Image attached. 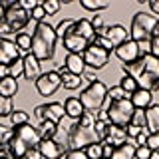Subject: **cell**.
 <instances>
[{"label": "cell", "instance_id": "17", "mask_svg": "<svg viewBox=\"0 0 159 159\" xmlns=\"http://www.w3.org/2000/svg\"><path fill=\"white\" fill-rule=\"evenodd\" d=\"M22 64H24V80H28L30 84L36 82V80L40 78V74H42L40 62L32 56V54H26V56L22 58Z\"/></svg>", "mask_w": 159, "mask_h": 159}, {"label": "cell", "instance_id": "26", "mask_svg": "<svg viewBox=\"0 0 159 159\" xmlns=\"http://www.w3.org/2000/svg\"><path fill=\"white\" fill-rule=\"evenodd\" d=\"M18 80H14V78H4V80H0V96H4V98H14L18 93Z\"/></svg>", "mask_w": 159, "mask_h": 159}, {"label": "cell", "instance_id": "16", "mask_svg": "<svg viewBox=\"0 0 159 159\" xmlns=\"http://www.w3.org/2000/svg\"><path fill=\"white\" fill-rule=\"evenodd\" d=\"M127 141V133L123 127H117V125H111V123L107 121V129H106V137H103V143H107V145L111 147H117L121 145V143Z\"/></svg>", "mask_w": 159, "mask_h": 159}, {"label": "cell", "instance_id": "37", "mask_svg": "<svg viewBox=\"0 0 159 159\" xmlns=\"http://www.w3.org/2000/svg\"><path fill=\"white\" fill-rule=\"evenodd\" d=\"M8 76L14 78V80H18L20 76H24V64H22V58L16 60L12 66H8Z\"/></svg>", "mask_w": 159, "mask_h": 159}, {"label": "cell", "instance_id": "46", "mask_svg": "<svg viewBox=\"0 0 159 159\" xmlns=\"http://www.w3.org/2000/svg\"><path fill=\"white\" fill-rule=\"evenodd\" d=\"M147 135H149L147 131H141V133H139V135H137L135 139H133L135 147H141V145H145V143H147Z\"/></svg>", "mask_w": 159, "mask_h": 159}, {"label": "cell", "instance_id": "58", "mask_svg": "<svg viewBox=\"0 0 159 159\" xmlns=\"http://www.w3.org/2000/svg\"><path fill=\"white\" fill-rule=\"evenodd\" d=\"M157 153H159V149H157Z\"/></svg>", "mask_w": 159, "mask_h": 159}, {"label": "cell", "instance_id": "31", "mask_svg": "<svg viewBox=\"0 0 159 159\" xmlns=\"http://www.w3.org/2000/svg\"><path fill=\"white\" fill-rule=\"evenodd\" d=\"M10 121H12L14 127H20V125H26L30 123V116L26 109H14L12 116H10Z\"/></svg>", "mask_w": 159, "mask_h": 159}, {"label": "cell", "instance_id": "39", "mask_svg": "<svg viewBox=\"0 0 159 159\" xmlns=\"http://www.w3.org/2000/svg\"><path fill=\"white\" fill-rule=\"evenodd\" d=\"M30 20H34V22H44V20H46V12H44V8H42V4H38L36 8L32 10V12H30Z\"/></svg>", "mask_w": 159, "mask_h": 159}, {"label": "cell", "instance_id": "14", "mask_svg": "<svg viewBox=\"0 0 159 159\" xmlns=\"http://www.w3.org/2000/svg\"><path fill=\"white\" fill-rule=\"evenodd\" d=\"M62 44H64V48L68 50V54H84L86 48L89 46V42L86 38H82L80 34L74 32V26H72V30H70L66 36H64Z\"/></svg>", "mask_w": 159, "mask_h": 159}, {"label": "cell", "instance_id": "19", "mask_svg": "<svg viewBox=\"0 0 159 159\" xmlns=\"http://www.w3.org/2000/svg\"><path fill=\"white\" fill-rule=\"evenodd\" d=\"M64 70L74 76H84L86 74V64H84L82 54H68L64 60Z\"/></svg>", "mask_w": 159, "mask_h": 159}, {"label": "cell", "instance_id": "50", "mask_svg": "<svg viewBox=\"0 0 159 159\" xmlns=\"http://www.w3.org/2000/svg\"><path fill=\"white\" fill-rule=\"evenodd\" d=\"M149 8H151L153 16H159V0H151V2H149Z\"/></svg>", "mask_w": 159, "mask_h": 159}, {"label": "cell", "instance_id": "29", "mask_svg": "<svg viewBox=\"0 0 159 159\" xmlns=\"http://www.w3.org/2000/svg\"><path fill=\"white\" fill-rule=\"evenodd\" d=\"M80 6L88 12H102V10H107L109 4L107 2H102V0H80Z\"/></svg>", "mask_w": 159, "mask_h": 159}, {"label": "cell", "instance_id": "21", "mask_svg": "<svg viewBox=\"0 0 159 159\" xmlns=\"http://www.w3.org/2000/svg\"><path fill=\"white\" fill-rule=\"evenodd\" d=\"M145 131L159 133V106L157 103H151L145 109Z\"/></svg>", "mask_w": 159, "mask_h": 159}, {"label": "cell", "instance_id": "13", "mask_svg": "<svg viewBox=\"0 0 159 159\" xmlns=\"http://www.w3.org/2000/svg\"><path fill=\"white\" fill-rule=\"evenodd\" d=\"M20 50L16 42L10 38H0V64L2 66H12L16 60H20Z\"/></svg>", "mask_w": 159, "mask_h": 159}, {"label": "cell", "instance_id": "55", "mask_svg": "<svg viewBox=\"0 0 159 159\" xmlns=\"http://www.w3.org/2000/svg\"><path fill=\"white\" fill-rule=\"evenodd\" d=\"M153 36H159V18H157V24H155V30H153Z\"/></svg>", "mask_w": 159, "mask_h": 159}, {"label": "cell", "instance_id": "45", "mask_svg": "<svg viewBox=\"0 0 159 159\" xmlns=\"http://www.w3.org/2000/svg\"><path fill=\"white\" fill-rule=\"evenodd\" d=\"M149 42H151V56H155V58H159V36H151L149 38Z\"/></svg>", "mask_w": 159, "mask_h": 159}, {"label": "cell", "instance_id": "32", "mask_svg": "<svg viewBox=\"0 0 159 159\" xmlns=\"http://www.w3.org/2000/svg\"><path fill=\"white\" fill-rule=\"evenodd\" d=\"M84 151H86L88 159H103V141L92 143V145H88Z\"/></svg>", "mask_w": 159, "mask_h": 159}, {"label": "cell", "instance_id": "20", "mask_svg": "<svg viewBox=\"0 0 159 159\" xmlns=\"http://www.w3.org/2000/svg\"><path fill=\"white\" fill-rule=\"evenodd\" d=\"M129 102L133 103V107H135V109H147L153 103V93L147 92V89L137 88L135 92L129 96Z\"/></svg>", "mask_w": 159, "mask_h": 159}, {"label": "cell", "instance_id": "5", "mask_svg": "<svg viewBox=\"0 0 159 159\" xmlns=\"http://www.w3.org/2000/svg\"><path fill=\"white\" fill-rule=\"evenodd\" d=\"M106 98H107V86L102 80H96L93 84H88V88L82 89L78 99L82 103L84 111H98V109H102Z\"/></svg>", "mask_w": 159, "mask_h": 159}, {"label": "cell", "instance_id": "38", "mask_svg": "<svg viewBox=\"0 0 159 159\" xmlns=\"http://www.w3.org/2000/svg\"><path fill=\"white\" fill-rule=\"evenodd\" d=\"M40 4H42L46 16H54V14L60 10V2H58V0H44V2H40Z\"/></svg>", "mask_w": 159, "mask_h": 159}, {"label": "cell", "instance_id": "36", "mask_svg": "<svg viewBox=\"0 0 159 159\" xmlns=\"http://www.w3.org/2000/svg\"><path fill=\"white\" fill-rule=\"evenodd\" d=\"M125 98H129V93H125L119 86L107 88V99L109 102H119V99H125Z\"/></svg>", "mask_w": 159, "mask_h": 159}, {"label": "cell", "instance_id": "42", "mask_svg": "<svg viewBox=\"0 0 159 159\" xmlns=\"http://www.w3.org/2000/svg\"><path fill=\"white\" fill-rule=\"evenodd\" d=\"M137 50H139V56H147V54L151 52V42H149V40H139Z\"/></svg>", "mask_w": 159, "mask_h": 159}, {"label": "cell", "instance_id": "28", "mask_svg": "<svg viewBox=\"0 0 159 159\" xmlns=\"http://www.w3.org/2000/svg\"><path fill=\"white\" fill-rule=\"evenodd\" d=\"M38 133H40V139H56L58 125L52 121H42L38 125Z\"/></svg>", "mask_w": 159, "mask_h": 159}, {"label": "cell", "instance_id": "44", "mask_svg": "<svg viewBox=\"0 0 159 159\" xmlns=\"http://www.w3.org/2000/svg\"><path fill=\"white\" fill-rule=\"evenodd\" d=\"M64 157H66V159H88V155H86V151H84V149H76V151H68Z\"/></svg>", "mask_w": 159, "mask_h": 159}, {"label": "cell", "instance_id": "1", "mask_svg": "<svg viewBox=\"0 0 159 159\" xmlns=\"http://www.w3.org/2000/svg\"><path fill=\"white\" fill-rule=\"evenodd\" d=\"M123 76H131L141 89L155 93L159 92V58L151 56H139L131 64H121Z\"/></svg>", "mask_w": 159, "mask_h": 159}, {"label": "cell", "instance_id": "54", "mask_svg": "<svg viewBox=\"0 0 159 159\" xmlns=\"http://www.w3.org/2000/svg\"><path fill=\"white\" fill-rule=\"evenodd\" d=\"M4 12H6V2H0V22L4 20Z\"/></svg>", "mask_w": 159, "mask_h": 159}, {"label": "cell", "instance_id": "2", "mask_svg": "<svg viewBox=\"0 0 159 159\" xmlns=\"http://www.w3.org/2000/svg\"><path fill=\"white\" fill-rule=\"evenodd\" d=\"M96 113L98 111H84L82 117L70 125L68 129V151H76V149H86L88 145L98 141L96 135Z\"/></svg>", "mask_w": 159, "mask_h": 159}, {"label": "cell", "instance_id": "22", "mask_svg": "<svg viewBox=\"0 0 159 159\" xmlns=\"http://www.w3.org/2000/svg\"><path fill=\"white\" fill-rule=\"evenodd\" d=\"M74 32L80 34L82 38H86L89 44H93V40H96V30H93L92 22H89L88 18H80V20H76V24H74Z\"/></svg>", "mask_w": 159, "mask_h": 159}, {"label": "cell", "instance_id": "24", "mask_svg": "<svg viewBox=\"0 0 159 159\" xmlns=\"http://www.w3.org/2000/svg\"><path fill=\"white\" fill-rule=\"evenodd\" d=\"M58 74H60V78H62V86L66 88V89H70V92L78 89L80 86H82V82H84L82 76H74V74L66 72V70H64V66L58 68Z\"/></svg>", "mask_w": 159, "mask_h": 159}, {"label": "cell", "instance_id": "48", "mask_svg": "<svg viewBox=\"0 0 159 159\" xmlns=\"http://www.w3.org/2000/svg\"><path fill=\"white\" fill-rule=\"evenodd\" d=\"M10 34H14V32L10 30V26H8V24L2 20V22H0V36H2V38H6V36H10Z\"/></svg>", "mask_w": 159, "mask_h": 159}, {"label": "cell", "instance_id": "25", "mask_svg": "<svg viewBox=\"0 0 159 159\" xmlns=\"http://www.w3.org/2000/svg\"><path fill=\"white\" fill-rule=\"evenodd\" d=\"M64 111H66V116H68V117H72L74 121H76V119L82 117L84 107H82V103H80V99H78V98H68L66 102H64Z\"/></svg>", "mask_w": 159, "mask_h": 159}, {"label": "cell", "instance_id": "3", "mask_svg": "<svg viewBox=\"0 0 159 159\" xmlns=\"http://www.w3.org/2000/svg\"><path fill=\"white\" fill-rule=\"evenodd\" d=\"M56 42L58 36L54 32V26H50L46 20L38 22L32 32V52L30 54L38 62H52L54 54H56Z\"/></svg>", "mask_w": 159, "mask_h": 159}, {"label": "cell", "instance_id": "27", "mask_svg": "<svg viewBox=\"0 0 159 159\" xmlns=\"http://www.w3.org/2000/svg\"><path fill=\"white\" fill-rule=\"evenodd\" d=\"M16 46H18V50H20V54H30L32 52V36L30 34H26V32H20V34H16Z\"/></svg>", "mask_w": 159, "mask_h": 159}, {"label": "cell", "instance_id": "8", "mask_svg": "<svg viewBox=\"0 0 159 159\" xmlns=\"http://www.w3.org/2000/svg\"><path fill=\"white\" fill-rule=\"evenodd\" d=\"M106 111H107V121L111 125L125 129V125L129 123V119L133 116V111H135V107L129 102V98H125V99H119V102H111Z\"/></svg>", "mask_w": 159, "mask_h": 159}, {"label": "cell", "instance_id": "53", "mask_svg": "<svg viewBox=\"0 0 159 159\" xmlns=\"http://www.w3.org/2000/svg\"><path fill=\"white\" fill-rule=\"evenodd\" d=\"M4 78H8V66L0 64V80H4Z\"/></svg>", "mask_w": 159, "mask_h": 159}, {"label": "cell", "instance_id": "9", "mask_svg": "<svg viewBox=\"0 0 159 159\" xmlns=\"http://www.w3.org/2000/svg\"><path fill=\"white\" fill-rule=\"evenodd\" d=\"M4 22L10 26L12 32L20 34L30 24V12H26V10L20 6V2H8L6 12H4Z\"/></svg>", "mask_w": 159, "mask_h": 159}, {"label": "cell", "instance_id": "33", "mask_svg": "<svg viewBox=\"0 0 159 159\" xmlns=\"http://www.w3.org/2000/svg\"><path fill=\"white\" fill-rule=\"evenodd\" d=\"M129 125L145 131V109H135L133 116H131V119H129Z\"/></svg>", "mask_w": 159, "mask_h": 159}, {"label": "cell", "instance_id": "35", "mask_svg": "<svg viewBox=\"0 0 159 159\" xmlns=\"http://www.w3.org/2000/svg\"><path fill=\"white\" fill-rule=\"evenodd\" d=\"M119 88H121L125 93H129V96H131V93L135 92L139 86H137V82H135V80H133L131 76H123L121 80H119Z\"/></svg>", "mask_w": 159, "mask_h": 159}, {"label": "cell", "instance_id": "34", "mask_svg": "<svg viewBox=\"0 0 159 159\" xmlns=\"http://www.w3.org/2000/svg\"><path fill=\"white\" fill-rule=\"evenodd\" d=\"M14 111V103H12V98H4L0 96V117H10Z\"/></svg>", "mask_w": 159, "mask_h": 159}, {"label": "cell", "instance_id": "4", "mask_svg": "<svg viewBox=\"0 0 159 159\" xmlns=\"http://www.w3.org/2000/svg\"><path fill=\"white\" fill-rule=\"evenodd\" d=\"M40 141L42 139H40L38 127L30 125V123L14 127L12 139L8 141V157L10 159H24V155H26L30 149L38 147Z\"/></svg>", "mask_w": 159, "mask_h": 159}, {"label": "cell", "instance_id": "40", "mask_svg": "<svg viewBox=\"0 0 159 159\" xmlns=\"http://www.w3.org/2000/svg\"><path fill=\"white\" fill-rule=\"evenodd\" d=\"M12 133H14V129H10V127L0 123V145H6L10 139H12Z\"/></svg>", "mask_w": 159, "mask_h": 159}, {"label": "cell", "instance_id": "18", "mask_svg": "<svg viewBox=\"0 0 159 159\" xmlns=\"http://www.w3.org/2000/svg\"><path fill=\"white\" fill-rule=\"evenodd\" d=\"M66 111H64V103L60 102H50V103H44V121H52V123H58L64 119Z\"/></svg>", "mask_w": 159, "mask_h": 159}, {"label": "cell", "instance_id": "15", "mask_svg": "<svg viewBox=\"0 0 159 159\" xmlns=\"http://www.w3.org/2000/svg\"><path fill=\"white\" fill-rule=\"evenodd\" d=\"M116 52V56L121 60L123 64H131L135 62L139 58V50H137V42H133V40H125L123 44H119V46L113 50Z\"/></svg>", "mask_w": 159, "mask_h": 159}, {"label": "cell", "instance_id": "11", "mask_svg": "<svg viewBox=\"0 0 159 159\" xmlns=\"http://www.w3.org/2000/svg\"><path fill=\"white\" fill-rule=\"evenodd\" d=\"M82 58H84L86 68L102 70V68H106V64L109 62V52L106 48L98 46V44H89V46L86 48V52L82 54Z\"/></svg>", "mask_w": 159, "mask_h": 159}, {"label": "cell", "instance_id": "10", "mask_svg": "<svg viewBox=\"0 0 159 159\" xmlns=\"http://www.w3.org/2000/svg\"><path fill=\"white\" fill-rule=\"evenodd\" d=\"M34 86H36L40 96L48 98V96H54L58 92V88L62 86V78H60L58 70H48V72L40 74V78L34 82Z\"/></svg>", "mask_w": 159, "mask_h": 159}, {"label": "cell", "instance_id": "30", "mask_svg": "<svg viewBox=\"0 0 159 159\" xmlns=\"http://www.w3.org/2000/svg\"><path fill=\"white\" fill-rule=\"evenodd\" d=\"M76 24V20L74 18H64V20H60L58 22V26L54 28V32H56V36H58V40H64V36L72 30V26Z\"/></svg>", "mask_w": 159, "mask_h": 159}, {"label": "cell", "instance_id": "56", "mask_svg": "<svg viewBox=\"0 0 159 159\" xmlns=\"http://www.w3.org/2000/svg\"><path fill=\"white\" fill-rule=\"evenodd\" d=\"M149 159H159V153H157V151H151V155H149Z\"/></svg>", "mask_w": 159, "mask_h": 159}, {"label": "cell", "instance_id": "52", "mask_svg": "<svg viewBox=\"0 0 159 159\" xmlns=\"http://www.w3.org/2000/svg\"><path fill=\"white\" fill-rule=\"evenodd\" d=\"M111 151H113V147L107 145V143H103V159H109V157H111Z\"/></svg>", "mask_w": 159, "mask_h": 159}, {"label": "cell", "instance_id": "6", "mask_svg": "<svg viewBox=\"0 0 159 159\" xmlns=\"http://www.w3.org/2000/svg\"><path fill=\"white\" fill-rule=\"evenodd\" d=\"M125 40H129V32H127V30L123 28L121 24H111V26H103L102 30H98L93 44L106 48L107 52L111 54L113 50H116L119 44H123Z\"/></svg>", "mask_w": 159, "mask_h": 159}, {"label": "cell", "instance_id": "49", "mask_svg": "<svg viewBox=\"0 0 159 159\" xmlns=\"http://www.w3.org/2000/svg\"><path fill=\"white\" fill-rule=\"evenodd\" d=\"M24 159H42V155H40L38 147H34V149H30L26 155H24Z\"/></svg>", "mask_w": 159, "mask_h": 159}, {"label": "cell", "instance_id": "57", "mask_svg": "<svg viewBox=\"0 0 159 159\" xmlns=\"http://www.w3.org/2000/svg\"><path fill=\"white\" fill-rule=\"evenodd\" d=\"M0 159H10V157H0Z\"/></svg>", "mask_w": 159, "mask_h": 159}, {"label": "cell", "instance_id": "23", "mask_svg": "<svg viewBox=\"0 0 159 159\" xmlns=\"http://www.w3.org/2000/svg\"><path fill=\"white\" fill-rule=\"evenodd\" d=\"M109 159H135V143H133V139H127L125 143L113 147Z\"/></svg>", "mask_w": 159, "mask_h": 159}, {"label": "cell", "instance_id": "43", "mask_svg": "<svg viewBox=\"0 0 159 159\" xmlns=\"http://www.w3.org/2000/svg\"><path fill=\"white\" fill-rule=\"evenodd\" d=\"M149 155H151V149L147 145L135 147V159H149Z\"/></svg>", "mask_w": 159, "mask_h": 159}, {"label": "cell", "instance_id": "51", "mask_svg": "<svg viewBox=\"0 0 159 159\" xmlns=\"http://www.w3.org/2000/svg\"><path fill=\"white\" fill-rule=\"evenodd\" d=\"M82 78H84V82H88V84H93V82H96V80H98V78H96V74H92V72L84 74Z\"/></svg>", "mask_w": 159, "mask_h": 159}, {"label": "cell", "instance_id": "7", "mask_svg": "<svg viewBox=\"0 0 159 159\" xmlns=\"http://www.w3.org/2000/svg\"><path fill=\"white\" fill-rule=\"evenodd\" d=\"M157 24V16L151 12H137L131 18V28H129V40L139 42V40H149L153 36V30Z\"/></svg>", "mask_w": 159, "mask_h": 159}, {"label": "cell", "instance_id": "41", "mask_svg": "<svg viewBox=\"0 0 159 159\" xmlns=\"http://www.w3.org/2000/svg\"><path fill=\"white\" fill-rule=\"evenodd\" d=\"M145 145L151 149V151H157V149H159V133H149Z\"/></svg>", "mask_w": 159, "mask_h": 159}, {"label": "cell", "instance_id": "12", "mask_svg": "<svg viewBox=\"0 0 159 159\" xmlns=\"http://www.w3.org/2000/svg\"><path fill=\"white\" fill-rule=\"evenodd\" d=\"M38 151L42 159H60L68 153V145L56 141V139H42L38 143Z\"/></svg>", "mask_w": 159, "mask_h": 159}, {"label": "cell", "instance_id": "47", "mask_svg": "<svg viewBox=\"0 0 159 159\" xmlns=\"http://www.w3.org/2000/svg\"><path fill=\"white\" fill-rule=\"evenodd\" d=\"M89 22H92V26H93V30H96V32L103 28V18L99 16V14H96V16H93L92 20H89Z\"/></svg>", "mask_w": 159, "mask_h": 159}]
</instances>
